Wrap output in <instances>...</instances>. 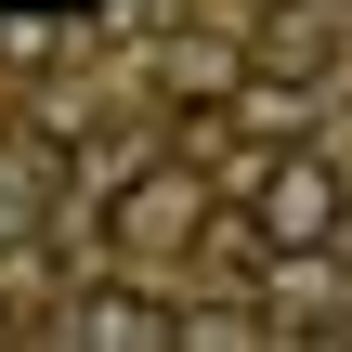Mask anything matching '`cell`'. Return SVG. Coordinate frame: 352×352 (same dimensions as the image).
<instances>
[{"label":"cell","instance_id":"1","mask_svg":"<svg viewBox=\"0 0 352 352\" xmlns=\"http://www.w3.org/2000/svg\"><path fill=\"white\" fill-rule=\"evenodd\" d=\"M352 222V183L287 131V144H261V170H248V248L261 261H327Z\"/></svg>","mask_w":352,"mask_h":352},{"label":"cell","instance_id":"2","mask_svg":"<svg viewBox=\"0 0 352 352\" xmlns=\"http://www.w3.org/2000/svg\"><path fill=\"white\" fill-rule=\"evenodd\" d=\"M196 222H209V170H183V157L131 170V183L104 196V248H118V274H157V261H183V248H196Z\"/></svg>","mask_w":352,"mask_h":352},{"label":"cell","instance_id":"3","mask_svg":"<svg viewBox=\"0 0 352 352\" xmlns=\"http://www.w3.org/2000/svg\"><path fill=\"white\" fill-rule=\"evenodd\" d=\"M170 327H183V300L144 287V274H104V287L65 300V340L78 352H170Z\"/></svg>","mask_w":352,"mask_h":352},{"label":"cell","instance_id":"4","mask_svg":"<svg viewBox=\"0 0 352 352\" xmlns=\"http://www.w3.org/2000/svg\"><path fill=\"white\" fill-rule=\"evenodd\" d=\"M327 52H340V39H327V13H274V26H261V65H274L287 91H314V78H327Z\"/></svg>","mask_w":352,"mask_h":352}]
</instances>
